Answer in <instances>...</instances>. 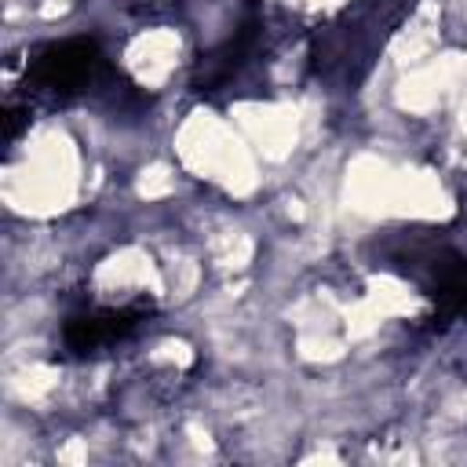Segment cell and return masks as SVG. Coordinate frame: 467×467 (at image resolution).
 Instances as JSON below:
<instances>
[{"instance_id":"1","label":"cell","mask_w":467,"mask_h":467,"mask_svg":"<svg viewBox=\"0 0 467 467\" xmlns=\"http://www.w3.org/2000/svg\"><path fill=\"white\" fill-rule=\"evenodd\" d=\"M99 69H102L99 44L88 36H73L36 51V58L26 69V88L51 99H73L95 84Z\"/></svg>"},{"instance_id":"2","label":"cell","mask_w":467,"mask_h":467,"mask_svg":"<svg viewBox=\"0 0 467 467\" xmlns=\"http://www.w3.org/2000/svg\"><path fill=\"white\" fill-rule=\"evenodd\" d=\"M142 317H146L142 306H95V310L73 314L62 325V343L73 354H95L128 339L142 325Z\"/></svg>"},{"instance_id":"3","label":"cell","mask_w":467,"mask_h":467,"mask_svg":"<svg viewBox=\"0 0 467 467\" xmlns=\"http://www.w3.org/2000/svg\"><path fill=\"white\" fill-rule=\"evenodd\" d=\"M427 296L434 299L441 317H460L467 310V259L456 252H438L431 259Z\"/></svg>"}]
</instances>
